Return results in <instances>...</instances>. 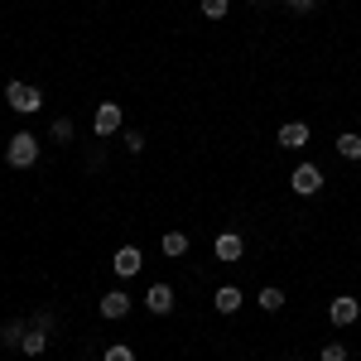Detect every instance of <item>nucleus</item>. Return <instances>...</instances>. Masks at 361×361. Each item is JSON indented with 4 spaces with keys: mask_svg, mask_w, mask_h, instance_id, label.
Masks as SVG:
<instances>
[{
    "mask_svg": "<svg viewBox=\"0 0 361 361\" xmlns=\"http://www.w3.org/2000/svg\"><path fill=\"white\" fill-rule=\"evenodd\" d=\"M5 164L10 169H34L39 164V140L29 135V130H15L10 145H5Z\"/></svg>",
    "mask_w": 361,
    "mask_h": 361,
    "instance_id": "1",
    "label": "nucleus"
},
{
    "mask_svg": "<svg viewBox=\"0 0 361 361\" xmlns=\"http://www.w3.org/2000/svg\"><path fill=\"white\" fill-rule=\"evenodd\" d=\"M5 106L20 111V116H34L39 106H44V92H39L34 82H5Z\"/></svg>",
    "mask_w": 361,
    "mask_h": 361,
    "instance_id": "2",
    "label": "nucleus"
},
{
    "mask_svg": "<svg viewBox=\"0 0 361 361\" xmlns=\"http://www.w3.org/2000/svg\"><path fill=\"white\" fill-rule=\"evenodd\" d=\"M121 126H126V111H121L116 102H102V106L92 111V135H97V140H111Z\"/></svg>",
    "mask_w": 361,
    "mask_h": 361,
    "instance_id": "3",
    "label": "nucleus"
},
{
    "mask_svg": "<svg viewBox=\"0 0 361 361\" xmlns=\"http://www.w3.org/2000/svg\"><path fill=\"white\" fill-rule=\"evenodd\" d=\"M289 188H294L299 197H313L318 188H323V169L318 164H299L294 173H289Z\"/></svg>",
    "mask_w": 361,
    "mask_h": 361,
    "instance_id": "4",
    "label": "nucleus"
},
{
    "mask_svg": "<svg viewBox=\"0 0 361 361\" xmlns=\"http://www.w3.org/2000/svg\"><path fill=\"white\" fill-rule=\"evenodd\" d=\"M328 318H333V328H352L361 318V299H352V294H337L333 304H328Z\"/></svg>",
    "mask_w": 361,
    "mask_h": 361,
    "instance_id": "5",
    "label": "nucleus"
},
{
    "mask_svg": "<svg viewBox=\"0 0 361 361\" xmlns=\"http://www.w3.org/2000/svg\"><path fill=\"white\" fill-rule=\"evenodd\" d=\"M111 270H116L121 279H135L140 270H145V255H140V246H121V250L111 255Z\"/></svg>",
    "mask_w": 361,
    "mask_h": 361,
    "instance_id": "6",
    "label": "nucleus"
},
{
    "mask_svg": "<svg viewBox=\"0 0 361 361\" xmlns=\"http://www.w3.org/2000/svg\"><path fill=\"white\" fill-rule=\"evenodd\" d=\"M145 308H149L154 318L173 313V289H169V284H149V289H145Z\"/></svg>",
    "mask_w": 361,
    "mask_h": 361,
    "instance_id": "7",
    "label": "nucleus"
},
{
    "mask_svg": "<svg viewBox=\"0 0 361 361\" xmlns=\"http://www.w3.org/2000/svg\"><path fill=\"white\" fill-rule=\"evenodd\" d=\"M212 255H217V260H226V265H231V260H241V255H246V241H241V236H236V231H222V236H217V241H212Z\"/></svg>",
    "mask_w": 361,
    "mask_h": 361,
    "instance_id": "8",
    "label": "nucleus"
},
{
    "mask_svg": "<svg viewBox=\"0 0 361 361\" xmlns=\"http://www.w3.org/2000/svg\"><path fill=\"white\" fill-rule=\"evenodd\" d=\"M102 318H106V323H116V318H126V313H130V294H126V289H111V294H102Z\"/></svg>",
    "mask_w": 361,
    "mask_h": 361,
    "instance_id": "9",
    "label": "nucleus"
},
{
    "mask_svg": "<svg viewBox=\"0 0 361 361\" xmlns=\"http://www.w3.org/2000/svg\"><path fill=\"white\" fill-rule=\"evenodd\" d=\"M20 352H25V357H44V352H49V328H34V323H29L25 337H20Z\"/></svg>",
    "mask_w": 361,
    "mask_h": 361,
    "instance_id": "10",
    "label": "nucleus"
},
{
    "mask_svg": "<svg viewBox=\"0 0 361 361\" xmlns=\"http://www.w3.org/2000/svg\"><path fill=\"white\" fill-rule=\"evenodd\" d=\"M279 145H284V149H304L308 145V126L304 121H284V126H279Z\"/></svg>",
    "mask_w": 361,
    "mask_h": 361,
    "instance_id": "11",
    "label": "nucleus"
},
{
    "mask_svg": "<svg viewBox=\"0 0 361 361\" xmlns=\"http://www.w3.org/2000/svg\"><path fill=\"white\" fill-rule=\"evenodd\" d=\"M241 304H246V294H241L236 284H222V289L212 294V308H217V313H236Z\"/></svg>",
    "mask_w": 361,
    "mask_h": 361,
    "instance_id": "12",
    "label": "nucleus"
},
{
    "mask_svg": "<svg viewBox=\"0 0 361 361\" xmlns=\"http://www.w3.org/2000/svg\"><path fill=\"white\" fill-rule=\"evenodd\" d=\"M333 145H337V154H342L347 164H357V159H361V135H357V130H342Z\"/></svg>",
    "mask_w": 361,
    "mask_h": 361,
    "instance_id": "13",
    "label": "nucleus"
},
{
    "mask_svg": "<svg viewBox=\"0 0 361 361\" xmlns=\"http://www.w3.org/2000/svg\"><path fill=\"white\" fill-rule=\"evenodd\" d=\"M159 250H164V255H173V260H178V255H188V231H164Z\"/></svg>",
    "mask_w": 361,
    "mask_h": 361,
    "instance_id": "14",
    "label": "nucleus"
},
{
    "mask_svg": "<svg viewBox=\"0 0 361 361\" xmlns=\"http://www.w3.org/2000/svg\"><path fill=\"white\" fill-rule=\"evenodd\" d=\"M255 304L265 308V313H279V308H284V289H279V284H265V289L255 294Z\"/></svg>",
    "mask_w": 361,
    "mask_h": 361,
    "instance_id": "15",
    "label": "nucleus"
},
{
    "mask_svg": "<svg viewBox=\"0 0 361 361\" xmlns=\"http://www.w3.org/2000/svg\"><path fill=\"white\" fill-rule=\"evenodd\" d=\"M197 10H202L207 20H226V15H231V0H197Z\"/></svg>",
    "mask_w": 361,
    "mask_h": 361,
    "instance_id": "16",
    "label": "nucleus"
},
{
    "mask_svg": "<svg viewBox=\"0 0 361 361\" xmlns=\"http://www.w3.org/2000/svg\"><path fill=\"white\" fill-rule=\"evenodd\" d=\"M49 135H54L58 145H73V135H78V126H73L68 116H58V121H54V130H49Z\"/></svg>",
    "mask_w": 361,
    "mask_h": 361,
    "instance_id": "17",
    "label": "nucleus"
},
{
    "mask_svg": "<svg viewBox=\"0 0 361 361\" xmlns=\"http://www.w3.org/2000/svg\"><path fill=\"white\" fill-rule=\"evenodd\" d=\"M25 328H29V323H20V318H15V323H5V328H0V342H5V347H20Z\"/></svg>",
    "mask_w": 361,
    "mask_h": 361,
    "instance_id": "18",
    "label": "nucleus"
},
{
    "mask_svg": "<svg viewBox=\"0 0 361 361\" xmlns=\"http://www.w3.org/2000/svg\"><path fill=\"white\" fill-rule=\"evenodd\" d=\"M318 361H347V342H323L318 347Z\"/></svg>",
    "mask_w": 361,
    "mask_h": 361,
    "instance_id": "19",
    "label": "nucleus"
},
{
    "mask_svg": "<svg viewBox=\"0 0 361 361\" xmlns=\"http://www.w3.org/2000/svg\"><path fill=\"white\" fill-rule=\"evenodd\" d=\"M102 361H135V352H130V342H111V347L102 352Z\"/></svg>",
    "mask_w": 361,
    "mask_h": 361,
    "instance_id": "20",
    "label": "nucleus"
},
{
    "mask_svg": "<svg viewBox=\"0 0 361 361\" xmlns=\"http://www.w3.org/2000/svg\"><path fill=\"white\" fill-rule=\"evenodd\" d=\"M126 149L140 154V149H145V130H126Z\"/></svg>",
    "mask_w": 361,
    "mask_h": 361,
    "instance_id": "21",
    "label": "nucleus"
},
{
    "mask_svg": "<svg viewBox=\"0 0 361 361\" xmlns=\"http://www.w3.org/2000/svg\"><path fill=\"white\" fill-rule=\"evenodd\" d=\"M29 323H34V328H49V333H54V313H49V308H39V313H34Z\"/></svg>",
    "mask_w": 361,
    "mask_h": 361,
    "instance_id": "22",
    "label": "nucleus"
},
{
    "mask_svg": "<svg viewBox=\"0 0 361 361\" xmlns=\"http://www.w3.org/2000/svg\"><path fill=\"white\" fill-rule=\"evenodd\" d=\"M284 5H289V10H294V15H308V10H313V5H318V0H284Z\"/></svg>",
    "mask_w": 361,
    "mask_h": 361,
    "instance_id": "23",
    "label": "nucleus"
},
{
    "mask_svg": "<svg viewBox=\"0 0 361 361\" xmlns=\"http://www.w3.org/2000/svg\"><path fill=\"white\" fill-rule=\"evenodd\" d=\"M250 5H270V0H250Z\"/></svg>",
    "mask_w": 361,
    "mask_h": 361,
    "instance_id": "24",
    "label": "nucleus"
}]
</instances>
